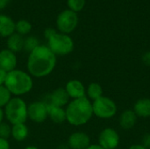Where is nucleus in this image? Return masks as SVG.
I'll return each mask as SVG.
<instances>
[{"label":"nucleus","instance_id":"f257e3e1","mask_svg":"<svg viewBox=\"0 0 150 149\" xmlns=\"http://www.w3.org/2000/svg\"><path fill=\"white\" fill-rule=\"evenodd\" d=\"M57 56L47 45H40L29 53L26 68L27 72L35 78H43L49 76L55 68Z\"/></svg>","mask_w":150,"mask_h":149},{"label":"nucleus","instance_id":"f03ea898","mask_svg":"<svg viewBox=\"0 0 150 149\" xmlns=\"http://www.w3.org/2000/svg\"><path fill=\"white\" fill-rule=\"evenodd\" d=\"M66 121L74 126L87 124L93 116L92 103L86 97L72 99L65 108Z\"/></svg>","mask_w":150,"mask_h":149},{"label":"nucleus","instance_id":"7ed1b4c3","mask_svg":"<svg viewBox=\"0 0 150 149\" xmlns=\"http://www.w3.org/2000/svg\"><path fill=\"white\" fill-rule=\"evenodd\" d=\"M4 86L11 96L20 97L21 96L28 94L33 90V76L27 71L16 68L7 73Z\"/></svg>","mask_w":150,"mask_h":149},{"label":"nucleus","instance_id":"20e7f679","mask_svg":"<svg viewBox=\"0 0 150 149\" xmlns=\"http://www.w3.org/2000/svg\"><path fill=\"white\" fill-rule=\"evenodd\" d=\"M27 104L19 97H12L4 106V118L11 125L25 123L28 119Z\"/></svg>","mask_w":150,"mask_h":149},{"label":"nucleus","instance_id":"39448f33","mask_svg":"<svg viewBox=\"0 0 150 149\" xmlns=\"http://www.w3.org/2000/svg\"><path fill=\"white\" fill-rule=\"evenodd\" d=\"M47 40V46L56 56L68 55L73 52L75 44L69 34L56 32Z\"/></svg>","mask_w":150,"mask_h":149},{"label":"nucleus","instance_id":"423d86ee","mask_svg":"<svg viewBox=\"0 0 150 149\" xmlns=\"http://www.w3.org/2000/svg\"><path fill=\"white\" fill-rule=\"evenodd\" d=\"M93 115L102 119H108L115 116L117 112L116 103L110 97L102 96L92 102Z\"/></svg>","mask_w":150,"mask_h":149},{"label":"nucleus","instance_id":"0eeeda50","mask_svg":"<svg viewBox=\"0 0 150 149\" xmlns=\"http://www.w3.org/2000/svg\"><path fill=\"white\" fill-rule=\"evenodd\" d=\"M78 25L77 13L66 9L61 11L56 18V27L58 32L65 34H69L75 31Z\"/></svg>","mask_w":150,"mask_h":149},{"label":"nucleus","instance_id":"6e6552de","mask_svg":"<svg viewBox=\"0 0 150 149\" xmlns=\"http://www.w3.org/2000/svg\"><path fill=\"white\" fill-rule=\"evenodd\" d=\"M48 105L43 101H34L28 105V119L37 124L43 123L48 118Z\"/></svg>","mask_w":150,"mask_h":149},{"label":"nucleus","instance_id":"1a4fd4ad","mask_svg":"<svg viewBox=\"0 0 150 149\" xmlns=\"http://www.w3.org/2000/svg\"><path fill=\"white\" fill-rule=\"evenodd\" d=\"M120 135L115 129L106 127L99 133L98 145L104 149H116L120 144Z\"/></svg>","mask_w":150,"mask_h":149},{"label":"nucleus","instance_id":"9d476101","mask_svg":"<svg viewBox=\"0 0 150 149\" xmlns=\"http://www.w3.org/2000/svg\"><path fill=\"white\" fill-rule=\"evenodd\" d=\"M69 149H86L91 145V138L84 132H75L68 139Z\"/></svg>","mask_w":150,"mask_h":149},{"label":"nucleus","instance_id":"9b49d317","mask_svg":"<svg viewBox=\"0 0 150 149\" xmlns=\"http://www.w3.org/2000/svg\"><path fill=\"white\" fill-rule=\"evenodd\" d=\"M18 59L15 53L7 48L0 51V68L8 73L16 69Z\"/></svg>","mask_w":150,"mask_h":149},{"label":"nucleus","instance_id":"f8f14e48","mask_svg":"<svg viewBox=\"0 0 150 149\" xmlns=\"http://www.w3.org/2000/svg\"><path fill=\"white\" fill-rule=\"evenodd\" d=\"M64 89L68 93L69 98L71 99H78L86 97V88L83 83L79 80H69L66 83Z\"/></svg>","mask_w":150,"mask_h":149},{"label":"nucleus","instance_id":"ddd939ff","mask_svg":"<svg viewBox=\"0 0 150 149\" xmlns=\"http://www.w3.org/2000/svg\"><path fill=\"white\" fill-rule=\"evenodd\" d=\"M70 98L66 92L64 88H57L50 94V103L49 105L64 107L69 103Z\"/></svg>","mask_w":150,"mask_h":149},{"label":"nucleus","instance_id":"4468645a","mask_svg":"<svg viewBox=\"0 0 150 149\" xmlns=\"http://www.w3.org/2000/svg\"><path fill=\"white\" fill-rule=\"evenodd\" d=\"M16 22L8 15L0 14V36L8 38L15 32Z\"/></svg>","mask_w":150,"mask_h":149},{"label":"nucleus","instance_id":"2eb2a0df","mask_svg":"<svg viewBox=\"0 0 150 149\" xmlns=\"http://www.w3.org/2000/svg\"><path fill=\"white\" fill-rule=\"evenodd\" d=\"M137 116L135 114V112H134V110H126L124 111L120 116V126L121 128L125 129V130H129L132 129L136 122H137Z\"/></svg>","mask_w":150,"mask_h":149},{"label":"nucleus","instance_id":"dca6fc26","mask_svg":"<svg viewBox=\"0 0 150 149\" xmlns=\"http://www.w3.org/2000/svg\"><path fill=\"white\" fill-rule=\"evenodd\" d=\"M48 105V118L53 123L62 124L66 121V112L65 108L59 107L52 105Z\"/></svg>","mask_w":150,"mask_h":149},{"label":"nucleus","instance_id":"f3484780","mask_svg":"<svg viewBox=\"0 0 150 149\" xmlns=\"http://www.w3.org/2000/svg\"><path fill=\"white\" fill-rule=\"evenodd\" d=\"M6 46L7 49L11 50L15 54L20 52L24 49V37L17 32H14L7 38Z\"/></svg>","mask_w":150,"mask_h":149},{"label":"nucleus","instance_id":"a211bd4d","mask_svg":"<svg viewBox=\"0 0 150 149\" xmlns=\"http://www.w3.org/2000/svg\"><path fill=\"white\" fill-rule=\"evenodd\" d=\"M134 112L137 117L150 118V98H141L134 105Z\"/></svg>","mask_w":150,"mask_h":149},{"label":"nucleus","instance_id":"6ab92c4d","mask_svg":"<svg viewBox=\"0 0 150 149\" xmlns=\"http://www.w3.org/2000/svg\"><path fill=\"white\" fill-rule=\"evenodd\" d=\"M28 133H29V130L25 123L11 125V137H12V139L15 140L16 141H25L28 137Z\"/></svg>","mask_w":150,"mask_h":149},{"label":"nucleus","instance_id":"aec40b11","mask_svg":"<svg viewBox=\"0 0 150 149\" xmlns=\"http://www.w3.org/2000/svg\"><path fill=\"white\" fill-rule=\"evenodd\" d=\"M103 96V88L98 83H91L86 88V97L94 101Z\"/></svg>","mask_w":150,"mask_h":149},{"label":"nucleus","instance_id":"412c9836","mask_svg":"<svg viewBox=\"0 0 150 149\" xmlns=\"http://www.w3.org/2000/svg\"><path fill=\"white\" fill-rule=\"evenodd\" d=\"M32 24L26 19H19L16 22L15 25V32L18 33L21 36L27 35L32 31Z\"/></svg>","mask_w":150,"mask_h":149},{"label":"nucleus","instance_id":"4be33fe9","mask_svg":"<svg viewBox=\"0 0 150 149\" xmlns=\"http://www.w3.org/2000/svg\"><path fill=\"white\" fill-rule=\"evenodd\" d=\"M39 40L34 36H27L24 38V49L25 51L31 53L33 49H35L38 46H40Z\"/></svg>","mask_w":150,"mask_h":149},{"label":"nucleus","instance_id":"5701e85b","mask_svg":"<svg viewBox=\"0 0 150 149\" xmlns=\"http://www.w3.org/2000/svg\"><path fill=\"white\" fill-rule=\"evenodd\" d=\"M12 97L10 91L4 85L0 86V108H4V106L9 103L11 98Z\"/></svg>","mask_w":150,"mask_h":149},{"label":"nucleus","instance_id":"b1692460","mask_svg":"<svg viewBox=\"0 0 150 149\" xmlns=\"http://www.w3.org/2000/svg\"><path fill=\"white\" fill-rule=\"evenodd\" d=\"M85 3H86V0H67L68 9L76 13L78 11H81L84 8Z\"/></svg>","mask_w":150,"mask_h":149},{"label":"nucleus","instance_id":"393cba45","mask_svg":"<svg viewBox=\"0 0 150 149\" xmlns=\"http://www.w3.org/2000/svg\"><path fill=\"white\" fill-rule=\"evenodd\" d=\"M11 134V125L10 123L2 122L0 124V138L8 140Z\"/></svg>","mask_w":150,"mask_h":149},{"label":"nucleus","instance_id":"a878e982","mask_svg":"<svg viewBox=\"0 0 150 149\" xmlns=\"http://www.w3.org/2000/svg\"><path fill=\"white\" fill-rule=\"evenodd\" d=\"M142 145L145 147L147 149L150 148V133H147L143 136Z\"/></svg>","mask_w":150,"mask_h":149},{"label":"nucleus","instance_id":"bb28decb","mask_svg":"<svg viewBox=\"0 0 150 149\" xmlns=\"http://www.w3.org/2000/svg\"><path fill=\"white\" fill-rule=\"evenodd\" d=\"M142 62L144 63V65H146V66H148V67H150V51L146 52V53L142 55Z\"/></svg>","mask_w":150,"mask_h":149},{"label":"nucleus","instance_id":"cd10ccee","mask_svg":"<svg viewBox=\"0 0 150 149\" xmlns=\"http://www.w3.org/2000/svg\"><path fill=\"white\" fill-rule=\"evenodd\" d=\"M57 31L55 30V29H54V28H47L46 30H45V32H44V35H45V38L47 39V40H48L51 36H53L55 32H56Z\"/></svg>","mask_w":150,"mask_h":149},{"label":"nucleus","instance_id":"c85d7f7f","mask_svg":"<svg viewBox=\"0 0 150 149\" xmlns=\"http://www.w3.org/2000/svg\"><path fill=\"white\" fill-rule=\"evenodd\" d=\"M0 149H11V146L8 140L0 138Z\"/></svg>","mask_w":150,"mask_h":149},{"label":"nucleus","instance_id":"c756f323","mask_svg":"<svg viewBox=\"0 0 150 149\" xmlns=\"http://www.w3.org/2000/svg\"><path fill=\"white\" fill-rule=\"evenodd\" d=\"M6 76H7V72H5L2 68H0V86L4 85L5 79H6Z\"/></svg>","mask_w":150,"mask_h":149},{"label":"nucleus","instance_id":"7c9ffc66","mask_svg":"<svg viewBox=\"0 0 150 149\" xmlns=\"http://www.w3.org/2000/svg\"><path fill=\"white\" fill-rule=\"evenodd\" d=\"M9 2L10 0H0V10L4 9L8 5Z\"/></svg>","mask_w":150,"mask_h":149},{"label":"nucleus","instance_id":"2f4dec72","mask_svg":"<svg viewBox=\"0 0 150 149\" xmlns=\"http://www.w3.org/2000/svg\"><path fill=\"white\" fill-rule=\"evenodd\" d=\"M128 149H147L145 147H143L142 144H136V145H133L131 146Z\"/></svg>","mask_w":150,"mask_h":149},{"label":"nucleus","instance_id":"473e14b6","mask_svg":"<svg viewBox=\"0 0 150 149\" xmlns=\"http://www.w3.org/2000/svg\"><path fill=\"white\" fill-rule=\"evenodd\" d=\"M86 149H104L103 148H101L98 144H93V145H90Z\"/></svg>","mask_w":150,"mask_h":149},{"label":"nucleus","instance_id":"72a5a7b5","mask_svg":"<svg viewBox=\"0 0 150 149\" xmlns=\"http://www.w3.org/2000/svg\"><path fill=\"white\" fill-rule=\"evenodd\" d=\"M4 109L0 108V124L2 122H4Z\"/></svg>","mask_w":150,"mask_h":149},{"label":"nucleus","instance_id":"f704fd0d","mask_svg":"<svg viewBox=\"0 0 150 149\" xmlns=\"http://www.w3.org/2000/svg\"><path fill=\"white\" fill-rule=\"evenodd\" d=\"M24 149H40L39 148L35 147V146H27L26 148H25Z\"/></svg>","mask_w":150,"mask_h":149},{"label":"nucleus","instance_id":"c9c22d12","mask_svg":"<svg viewBox=\"0 0 150 149\" xmlns=\"http://www.w3.org/2000/svg\"><path fill=\"white\" fill-rule=\"evenodd\" d=\"M149 149H150V148H149Z\"/></svg>","mask_w":150,"mask_h":149}]
</instances>
